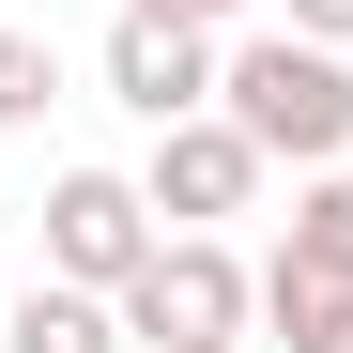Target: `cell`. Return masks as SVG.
<instances>
[{"instance_id":"cell-1","label":"cell","mask_w":353,"mask_h":353,"mask_svg":"<svg viewBox=\"0 0 353 353\" xmlns=\"http://www.w3.org/2000/svg\"><path fill=\"white\" fill-rule=\"evenodd\" d=\"M215 108L246 123L276 169H338L353 154V46H323V31H230V62H215Z\"/></svg>"},{"instance_id":"cell-8","label":"cell","mask_w":353,"mask_h":353,"mask_svg":"<svg viewBox=\"0 0 353 353\" xmlns=\"http://www.w3.org/2000/svg\"><path fill=\"white\" fill-rule=\"evenodd\" d=\"M276 246L307 261V276H353V154H338V169H307V185H292V230H276Z\"/></svg>"},{"instance_id":"cell-9","label":"cell","mask_w":353,"mask_h":353,"mask_svg":"<svg viewBox=\"0 0 353 353\" xmlns=\"http://www.w3.org/2000/svg\"><path fill=\"white\" fill-rule=\"evenodd\" d=\"M46 108H62V62H46V31L0 16V123H46Z\"/></svg>"},{"instance_id":"cell-7","label":"cell","mask_w":353,"mask_h":353,"mask_svg":"<svg viewBox=\"0 0 353 353\" xmlns=\"http://www.w3.org/2000/svg\"><path fill=\"white\" fill-rule=\"evenodd\" d=\"M261 338L276 353H353V276H307V261H261Z\"/></svg>"},{"instance_id":"cell-10","label":"cell","mask_w":353,"mask_h":353,"mask_svg":"<svg viewBox=\"0 0 353 353\" xmlns=\"http://www.w3.org/2000/svg\"><path fill=\"white\" fill-rule=\"evenodd\" d=\"M154 16H200V31H246V16H276V0H154Z\"/></svg>"},{"instance_id":"cell-4","label":"cell","mask_w":353,"mask_h":353,"mask_svg":"<svg viewBox=\"0 0 353 353\" xmlns=\"http://www.w3.org/2000/svg\"><path fill=\"white\" fill-rule=\"evenodd\" d=\"M261 169H276V154L230 123V108H185V123H154V169H139V185H154L169 230H230V215L261 200Z\"/></svg>"},{"instance_id":"cell-3","label":"cell","mask_w":353,"mask_h":353,"mask_svg":"<svg viewBox=\"0 0 353 353\" xmlns=\"http://www.w3.org/2000/svg\"><path fill=\"white\" fill-rule=\"evenodd\" d=\"M154 185L139 169H62V185H46V276H92V292H123L139 261H154Z\"/></svg>"},{"instance_id":"cell-5","label":"cell","mask_w":353,"mask_h":353,"mask_svg":"<svg viewBox=\"0 0 353 353\" xmlns=\"http://www.w3.org/2000/svg\"><path fill=\"white\" fill-rule=\"evenodd\" d=\"M215 62H230V31H200V16H154V0H123V16H108V92H123L139 123L215 108Z\"/></svg>"},{"instance_id":"cell-12","label":"cell","mask_w":353,"mask_h":353,"mask_svg":"<svg viewBox=\"0 0 353 353\" xmlns=\"http://www.w3.org/2000/svg\"><path fill=\"white\" fill-rule=\"evenodd\" d=\"M154 353H246V338H154Z\"/></svg>"},{"instance_id":"cell-6","label":"cell","mask_w":353,"mask_h":353,"mask_svg":"<svg viewBox=\"0 0 353 353\" xmlns=\"http://www.w3.org/2000/svg\"><path fill=\"white\" fill-rule=\"evenodd\" d=\"M0 353H139V323H123V292H92V276H31L16 307H0Z\"/></svg>"},{"instance_id":"cell-11","label":"cell","mask_w":353,"mask_h":353,"mask_svg":"<svg viewBox=\"0 0 353 353\" xmlns=\"http://www.w3.org/2000/svg\"><path fill=\"white\" fill-rule=\"evenodd\" d=\"M292 31H323V46H353V0H276Z\"/></svg>"},{"instance_id":"cell-2","label":"cell","mask_w":353,"mask_h":353,"mask_svg":"<svg viewBox=\"0 0 353 353\" xmlns=\"http://www.w3.org/2000/svg\"><path fill=\"white\" fill-rule=\"evenodd\" d=\"M123 323L154 338H246L261 323V261H230V230H154V261L123 276Z\"/></svg>"}]
</instances>
